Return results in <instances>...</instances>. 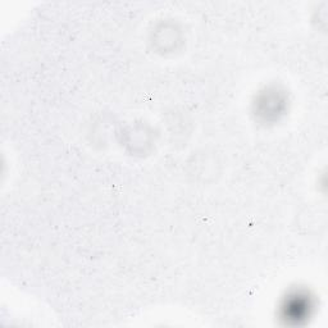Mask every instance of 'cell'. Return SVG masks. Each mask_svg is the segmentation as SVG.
<instances>
[{
	"label": "cell",
	"mask_w": 328,
	"mask_h": 328,
	"mask_svg": "<svg viewBox=\"0 0 328 328\" xmlns=\"http://www.w3.org/2000/svg\"><path fill=\"white\" fill-rule=\"evenodd\" d=\"M268 98H269V99H273V103L281 100L279 98H277V100H276V95H274V94H272V95L268 94ZM273 106H277L278 109H281V108L283 106V103H277V104H270V103H269V104H268V109H270V108H273Z\"/></svg>",
	"instance_id": "obj_1"
}]
</instances>
